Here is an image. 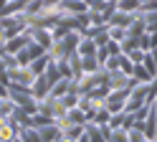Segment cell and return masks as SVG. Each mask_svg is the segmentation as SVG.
<instances>
[{"label":"cell","mask_w":157,"mask_h":142,"mask_svg":"<svg viewBox=\"0 0 157 142\" xmlns=\"http://www.w3.org/2000/svg\"><path fill=\"white\" fill-rule=\"evenodd\" d=\"M127 97H129V86H124V89H109V94H106L104 99V107L112 112H122L124 104H127Z\"/></svg>","instance_id":"1"},{"label":"cell","mask_w":157,"mask_h":142,"mask_svg":"<svg viewBox=\"0 0 157 142\" xmlns=\"http://www.w3.org/2000/svg\"><path fill=\"white\" fill-rule=\"evenodd\" d=\"M36 74L28 66H13L8 69V84H18V86H31Z\"/></svg>","instance_id":"2"},{"label":"cell","mask_w":157,"mask_h":142,"mask_svg":"<svg viewBox=\"0 0 157 142\" xmlns=\"http://www.w3.org/2000/svg\"><path fill=\"white\" fill-rule=\"evenodd\" d=\"M51 86H53L51 79H48L46 74H38V76L33 79V84H31V94L41 101V99H46L48 94H51Z\"/></svg>","instance_id":"3"},{"label":"cell","mask_w":157,"mask_h":142,"mask_svg":"<svg viewBox=\"0 0 157 142\" xmlns=\"http://www.w3.org/2000/svg\"><path fill=\"white\" fill-rule=\"evenodd\" d=\"M84 132L89 135L91 142H106V137H109V124H96V122L86 119L84 122Z\"/></svg>","instance_id":"4"},{"label":"cell","mask_w":157,"mask_h":142,"mask_svg":"<svg viewBox=\"0 0 157 142\" xmlns=\"http://www.w3.org/2000/svg\"><path fill=\"white\" fill-rule=\"evenodd\" d=\"M96 41L94 38H89V36H81V41H78V46H76V53L78 56H94L96 53Z\"/></svg>","instance_id":"5"},{"label":"cell","mask_w":157,"mask_h":142,"mask_svg":"<svg viewBox=\"0 0 157 142\" xmlns=\"http://www.w3.org/2000/svg\"><path fill=\"white\" fill-rule=\"evenodd\" d=\"M18 137L23 142H43L41 140V132H38L33 124H25V127H18Z\"/></svg>","instance_id":"6"},{"label":"cell","mask_w":157,"mask_h":142,"mask_svg":"<svg viewBox=\"0 0 157 142\" xmlns=\"http://www.w3.org/2000/svg\"><path fill=\"white\" fill-rule=\"evenodd\" d=\"M18 137V124L13 119H8V124L0 127V142H13Z\"/></svg>","instance_id":"7"},{"label":"cell","mask_w":157,"mask_h":142,"mask_svg":"<svg viewBox=\"0 0 157 142\" xmlns=\"http://www.w3.org/2000/svg\"><path fill=\"white\" fill-rule=\"evenodd\" d=\"M114 8L117 10H124V13H140L142 8V0H114Z\"/></svg>","instance_id":"8"},{"label":"cell","mask_w":157,"mask_h":142,"mask_svg":"<svg viewBox=\"0 0 157 142\" xmlns=\"http://www.w3.org/2000/svg\"><path fill=\"white\" fill-rule=\"evenodd\" d=\"M48 64H51V58H48V53H41V56H36V58L31 61V64H28V69H31L33 74L38 76V74H43V71H46V66H48Z\"/></svg>","instance_id":"9"},{"label":"cell","mask_w":157,"mask_h":142,"mask_svg":"<svg viewBox=\"0 0 157 142\" xmlns=\"http://www.w3.org/2000/svg\"><path fill=\"white\" fill-rule=\"evenodd\" d=\"M15 109H18V104H15L10 97H3V99H0V114H3V117H10Z\"/></svg>","instance_id":"10"},{"label":"cell","mask_w":157,"mask_h":142,"mask_svg":"<svg viewBox=\"0 0 157 142\" xmlns=\"http://www.w3.org/2000/svg\"><path fill=\"white\" fill-rule=\"evenodd\" d=\"M8 119H10V117H3V114H0V127H3V124H8Z\"/></svg>","instance_id":"11"},{"label":"cell","mask_w":157,"mask_h":142,"mask_svg":"<svg viewBox=\"0 0 157 142\" xmlns=\"http://www.w3.org/2000/svg\"><path fill=\"white\" fill-rule=\"evenodd\" d=\"M5 3H8V0H0V10H3V8H5Z\"/></svg>","instance_id":"12"}]
</instances>
